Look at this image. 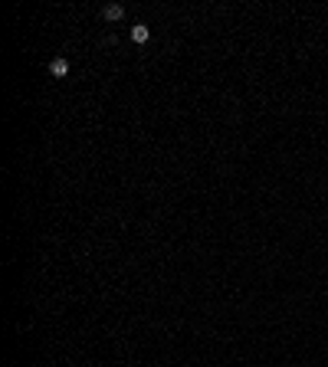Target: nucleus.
I'll use <instances>...</instances> for the list:
<instances>
[{
	"label": "nucleus",
	"mask_w": 328,
	"mask_h": 367,
	"mask_svg": "<svg viewBox=\"0 0 328 367\" xmlns=\"http://www.w3.org/2000/svg\"><path fill=\"white\" fill-rule=\"evenodd\" d=\"M148 36H151L148 23H135L132 26V39H135V43H148Z\"/></svg>",
	"instance_id": "obj_1"
},
{
	"label": "nucleus",
	"mask_w": 328,
	"mask_h": 367,
	"mask_svg": "<svg viewBox=\"0 0 328 367\" xmlns=\"http://www.w3.org/2000/svg\"><path fill=\"white\" fill-rule=\"evenodd\" d=\"M49 72H53V76H66V72H69V63H66V59H53V63H49Z\"/></svg>",
	"instance_id": "obj_3"
},
{
	"label": "nucleus",
	"mask_w": 328,
	"mask_h": 367,
	"mask_svg": "<svg viewBox=\"0 0 328 367\" xmlns=\"http://www.w3.org/2000/svg\"><path fill=\"white\" fill-rule=\"evenodd\" d=\"M102 16H105V20H122V16H125V7H122V3H109V7L102 10Z\"/></svg>",
	"instance_id": "obj_2"
}]
</instances>
